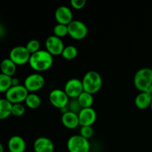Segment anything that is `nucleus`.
I'll list each match as a JSON object with an SVG mask.
<instances>
[{"mask_svg": "<svg viewBox=\"0 0 152 152\" xmlns=\"http://www.w3.org/2000/svg\"><path fill=\"white\" fill-rule=\"evenodd\" d=\"M13 104L5 98L0 99V120H5L12 115Z\"/></svg>", "mask_w": 152, "mask_h": 152, "instance_id": "19", "label": "nucleus"}, {"mask_svg": "<svg viewBox=\"0 0 152 152\" xmlns=\"http://www.w3.org/2000/svg\"><path fill=\"white\" fill-rule=\"evenodd\" d=\"M0 152H4V146L1 144V142H0Z\"/></svg>", "mask_w": 152, "mask_h": 152, "instance_id": "32", "label": "nucleus"}, {"mask_svg": "<svg viewBox=\"0 0 152 152\" xmlns=\"http://www.w3.org/2000/svg\"><path fill=\"white\" fill-rule=\"evenodd\" d=\"M77 55H78V49L77 48L76 46L70 45H67L64 48V50L61 56L67 60H72L77 57Z\"/></svg>", "mask_w": 152, "mask_h": 152, "instance_id": "22", "label": "nucleus"}, {"mask_svg": "<svg viewBox=\"0 0 152 152\" xmlns=\"http://www.w3.org/2000/svg\"><path fill=\"white\" fill-rule=\"evenodd\" d=\"M34 150L35 152H53L54 144L47 137H39L34 141Z\"/></svg>", "mask_w": 152, "mask_h": 152, "instance_id": "14", "label": "nucleus"}, {"mask_svg": "<svg viewBox=\"0 0 152 152\" xmlns=\"http://www.w3.org/2000/svg\"><path fill=\"white\" fill-rule=\"evenodd\" d=\"M7 148L10 152H25L26 142L22 137L14 135L9 139Z\"/></svg>", "mask_w": 152, "mask_h": 152, "instance_id": "15", "label": "nucleus"}, {"mask_svg": "<svg viewBox=\"0 0 152 152\" xmlns=\"http://www.w3.org/2000/svg\"><path fill=\"white\" fill-rule=\"evenodd\" d=\"M64 91L70 99H77L84 91L82 80L77 78H71L65 83Z\"/></svg>", "mask_w": 152, "mask_h": 152, "instance_id": "10", "label": "nucleus"}, {"mask_svg": "<svg viewBox=\"0 0 152 152\" xmlns=\"http://www.w3.org/2000/svg\"><path fill=\"white\" fill-rule=\"evenodd\" d=\"M28 94L29 92L24 85L11 86L5 93V99L12 104L22 103L25 101Z\"/></svg>", "mask_w": 152, "mask_h": 152, "instance_id": "5", "label": "nucleus"}, {"mask_svg": "<svg viewBox=\"0 0 152 152\" xmlns=\"http://www.w3.org/2000/svg\"><path fill=\"white\" fill-rule=\"evenodd\" d=\"M152 102V94L148 92H140L136 96L134 103L137 108L144 110L150 108Z\"/></svg>", "mask_w": 152, "mask_h": 152, "instance_id": "17", "label": "nucleus"}, {"mask_svg": "<svg viewBox=\"0 0 152 152\" xmlns=\"http://www.w3.org/2000/svg\"><path fill=\"white\" fill-rule=\"evenodd\" d=\"M45 84V77L40 73L35 72L27 76L24 81V86L29 93H36L41 90Z\"/></svg>", "mask_w": 152, "mask_h": 152, "instance_id": "6", "label": "nucleus"}, {"mask_svg": "<svg viewBox=\"0 0 152 152\" xmlns=\"http://www.w3.org/2000/svg\"><path fill=\"white\" fill-rule=\"evenodd\" d=\"M61 121L62 125L68 129H74L80 126L78 114L69 111L62 114Z\"/></svg>", "mask_w": 152, "mask_h": 152, "instance_id": "16", "label": "nucleus"}, {"mask_svg": "<svg viewBox=\"0 0 152 152\" xmlns=\"http://www.w3.org/2000/svg\"><path fill=\"white\" fill-rule=\"evenodd\" d=\"M67 148L69 152H90L91 145L88 140L80 134H76L68 140Z\"/></svg>", "mask_w": 152, "mask_h": 152, "instance_id": "4", "label": "nucleus"}, {"mask_svg": "<svg viewBox=\"0 0 152 152\" xmlns=\"http://www.w3.org/2000/svg\"><path fill=\"white\" fill-rule=\"evenodd\" d=\"M82 83L84 91L94 94L102 88V78L97 71H89L83 76Z\"/></svg>", "mask_w": 152, "mask_h": 152, "instance_id": "3", "label": "nucleus"}, {"mask_svg": "<svg viewBox=\"0 0 152 152\" xmlns=\"http://www.w3.org/2000/svg\"><path fill=\"white\" fill-rule=\"evenodd\" d=\"M11 83H12V86H19V85H20V81H19V80L17 78V77H12Z\"/></svg>", "mask_w": 152, "mask_h": 152, "instance_id": "30", "label": "nucleus"}, {"mask_svg": "<svg viewBox=\"0 0 152 152\" xmlns=\"http://www.w3.org/2000/svg\"><path fill=\"white\" fill-rule=\"evenodd\" d=\"M49 101L55 108L62 110L67 107L70 98L65 92L63 89L55 88L53 89L49 94Z\"/></svg>", "mask_w": 152, "mask_h": 152, "instance_id": "9", "label": "nucleus"}, {"mask_svg": "<svg viewBox=\"0 0 152 152\" xmlns=\"http://www.w3.org/2000/svg\"><path fill=\"white\" fill-rule=\"evenodd\" d=\"M53 35L59 38H63L68 34V25L57 23L53 27Z\"/></svg>", "mask_w": 152, "mask_h": 152, "instance_id": "24", "label": "nucleus"}, {"mask_svg": "<svg viewBox=\"0 0 152 152\" xmlns=\"http://www.w3.org/2000/svg\"><path fill=\"white\" fill-rule=\"evenodd\" d=\"M28 63L33 70L38 73L42 72L51 68L53 64V56L46 50L40 49L31 55Z\"/></svg>", "mask_w": 152, "mask_h": 152, "instance_id": "1", "label": "nucleus"}, {"mask_svg": "<svg viewBox=\"0 0 152 152\" xmlns=\"http://www.w3.org/2000/svg\"><path fill=\"white\" fill-rule=\"evenodd\" d=\"M5 34V29H4V26L0 23V39L2 38Z\"/></svg>", "mask_w": 152, "mask_h": 152, "instance_id": "31", "label": "nucleus"}, {"mask_svg": "<svg viewBox=\"0 0 152 152\" xmlns=\"http://www.w3.org/2000/svg\"><path fill=\"white\" fill-rule=\"evenodd\" d=\"M55 19L59 24L68 25L71 23L73 19V12L69 7L65 5H61L56 8L54 13Z\"/></svg>", "mask_w": 152, "mask_h": 152, "instance_id": "13", "label": "nucleus"}, {"mask_svg": "<svg viewBox=\"0 0 152 152\" xmlns=\"http://www.w3.org/2000/svg\"><path fill=\"white\" fill-rule=\"evenodd\" d=\"M134 85L140 92L152 94V69L142 68L138 70L134 77Z\"/></svg>", "mask_w": 152, "mask_h": 152, "instance_id": "2", "label": "nucleus"}, {"mask_svg": "<svg viewBox=\"0 0 152 152\" xmlns=\"http://www.w3.org/2000/svg\"><path fill=\"white\" fill-rule=\"evenodd\" d=\"M25 47L28 49V51L30 52V53L32 54V53H36V52L39 51L40 50V42L39 40L33 39L29 40L27 42Z\"/></svg>", "mask_w": 152, "mask_h": 152, "instance_id": "25", "label": "nucleus"}, {"mask_svg": "<svg viewBox=\"0 0 152 152\" xmlns=\"http://www.w3.org/2000/svg\"><path fill=\"white\" fill-rule=\"evenodd\" d=\"M65 47L62 39L54 35L49 36L45 40V50L52 56L62 55Z\"/></svg>", "mask_w": 152, "mask_h": 152, "instance_id": "11", "label": "nucleus"}, {"mask_svg": "<svg viewBox=\"0 0 152 152\" xmlns=\"http://www.w3.org/2000/svg\"><path fill=\"white\" fill-rule=\"evenodd\" d=\"M7 152H10V151H7Z\"/></svg>", "mask_w": 152, "mask_h": 152, "instance_id": "34", "label": "nucleus"}, {"mask_svg": "<svg viewBox=\"0 0 152 152\" xmlns=\"http://www.w3.org/2000/svg\"><path fill=\"white\" fill-rule=\"evenodd\" d=\"M25 112V106L22 103L13 104L12 106V115L15 117H21Z\"/></svg>", "mask_w": 152, "mask_h": 152, "instance_id": "27", "label": "nucleus"}, {"mask_svg": "<svg viewBox=\"0 0 152 152\" xmlns=\"http://www.w3.org/2000/svg\"><path fill=\"white\" fill-rule=\"evenodd\" d=\"M25 105L31 109H37L41 105L42 99L36 93H29L25 101Z\"/></svg>", "mask_w": 152, "mask_h": 152, "instance_id": "20", "label": "nucleus"}, {"mask_svg": "<svg viewBox=\"0 0 152 152\" xmlns=\"http://www.w3.org/2000/svg\"><path fill=\"white\" fill-rule=\"evenodd\" d=\"M77 100L80 102V105L83 108H91L94 104V96L93 94L88 93L86 91H83L80 96L77 97Z\"/></svg>", "mask_w": 152, "mask_h": 152, "instance_id": "21", "label": "nucleus"}, {"mask_svg": "<svg viewBox=\"0 0 152 152\" xmlns=\"http://www.w3.org/2000/svg\"><path fill=\"white\" fill-rule=\"evenodd\" d=\"M150 108H151V110L152 111V102H151V106H150Z\"/></svg>", "mask_w": 152, "mask_h": 152, "instance_id": "33", "label": "nucleus"}, {"mask_svg": "<svg viewBox=\"0 0 152 152\" xmlns=\"http://www.w3.org/2000/svg\"><path fill=\"white\" fill-rule=\"evenodd\" d=\"M68 35L76 40H81L86 38L88 33L86 24L80 20H73L68 25Z\"/></svg>", "mask_w": 152, "mask_h": 152, "instance_id": "7", "label": "nucleus"}, {"mask_svg": "<svg viewBox=\"0 0 152 152\" xmlns=\"http://www.w3.org/2000/svg\"><path fill=\"white\" fill-rule=\"evenodd\" d=\"M67 108H68V111L79 114V112L81 111L83 108L81 107L77 99H70L68 105H67Z\"/></svg>", "mask_w": 152, "mask_h": 152, "instance_id": "26", "label": "nucleus"}, {"mask_svg": "<svg viewBox=\"0 0 152 152\" xmlns=\"http://www.w3.org/2000/svg\"><path fill=\"white\" fill-rule=\"evenodd\" d=\"M31 53L25 46H15L10 50L9 53V58L16 65H22L29 62Z\"/></svg>", "mask_w": 152, "mask_h": 152, "instance_id": "8", "label": "nucleus"}, {"mask_svg": "<svg viewBox=\"0 0 152 152\" xmlns=\"http://www.w3.org/2000/svg\"><path fill=\"white\" fill-rule=\"evenodd\" d=\"M0 70L1 74L13 77L16 71V65L10 58H5L0 63Z\"/></svg>", "mask_w": 152, "mask_h": 152, "instance_id": "18", "label": "nucleus"}, {"mask_svg": "<svg viewBox=\"0 0 152 152\" xmlns=\"http://www.w3.org/2000/svg\"><path fill=\"white\" fill-rule=\"evenodd\" d=\"M94 131L92 126H81L80 131V135L86 139L89 140L93 137Z\"/></svg>", "mask_w": 152, "mask_h": 152, "instance_id": "28", "label": "nucleus"}, {"mask_svg": "<svg viewBox=\"0 0 152 152\" xmlns=\"http://www.w3.org/2000/svg\"><path fill=\"white\" fill-rule=\"evenodd\" d=\"M12 77L0 74V93H6L12 86Z\"/></svg>", "mask_w": 152, "mask_h": 152, "instance_id": "23", "label": "nucleus"}, {"mask_svg": "<svg viewBox=\"0 0 152 152\" xmlns=\"http://www.w3.org/2000/svg\"><path fill=\"white\" fill-rule=\"evenodd\" d=\"M80 126H92L96 122L97 118L96 111L92 107L91 108H82L78 114Z\"/></svg>", "mask_w": 152, "mask_h": 152, "instance_id": "12", "label": "nucleus"}, {"mask_svg": "<svg viewBox=\"0 0 152 152\" xmlns=\"http://www.w3.org/2000/svg\"><path fill=\"white\" fill-rule=\"evenodd\" d=\"M70 3L71 7H74V9L80 10L86 6V0H71Z\"/></svg>", "mask_w": 152, "mask_h": 152, "instance_id": "29", "label": "nucleus"}]
</instances>
